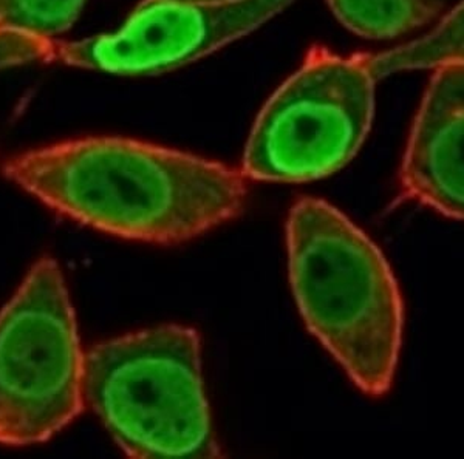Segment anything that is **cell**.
<instances>
[{
	"label": "cell",
	"mask_w": 464,
	"mask_h": 459,
	"mask_svg": "<svg viewBox=\"0 0 464 459\" xmlns=\"http://www.w3.org/2000/svg\"><path fill=\"white\" fill-rule=\"evenodd\" d=\"M376 82L365 54L310 48L256 118L243 153V177L308 183L336 174L369 135Z\"/></svg>",
	"instance_id": "4"
},
{
	"label": "cell",
	"mask_w": 464,
	"mask_h": 459,
	"mask_svg": "<svg viewBox=\"0 0 464 459\" xmlns=\"http://www.w3.org/2000/svg\"><path fill=\"white\" fill-rule=\"evenodd\" d=\"M189 2H198V4H229V2H237V0H189Z\"/></svg>",
	"instance_id": "11"
},
{
	"label": "cell",
	"mask_w": 464,
	"mask_h": 459,
	"mask_svg": "<svg viewBox=\"0 0 464 459\" xmlns=\"http://www.w3.org/2000/svg\"><path fill=\"white\" fill-rule=\"evenodd\" d=\"M85 404L133 458L220 454L192 328L161 325L95 345L85 354Z\"/></svg>",
	"instance_id": "3"
},
{
	"label": "cell",
	"mask_w": 464,
	"mask_h": 459,
	"mask_svg": "<svg viewBox=\"0 0 464 459\" xmlns=\"http://www.w3.org/2000/svg\"><path fill=\"white\" fill-rule=\"evenodd\" d=\"M365 58L378 81L411 70L464 67V0L428 34L389 52L365 54Z\"/></svg>",
	"instance_id": "10"
},
{
	"label": "cell",
	"mask_w": 464,
	"mask_h": 459,
	"mask_svg": "<svg viewBox=\"0 0 464 459\" xmlns=\"http://www.w3.org/2000/svg\"><path fill=\"white\" fill-rule=\"evenodd\" d=\"M343 27L365 39H393L426 27L443 11V0H327Z\"/></svg>",
	"instance_id": "9"
},
{
	"label": "cell",
	"mask_w": 464,
	"mask_h": 459,
	"mask_svg": "<svg viewBox=\"0 0 464 459\" xmlns=\"http://www.w3.org/2000/svg\"><path fill=\"white\" fill-rule=\"evenodd\" d=\"M286 251L310 333L359 390L384 397L400 362L404 303L382 251L343 212L312 196L291 207Z\"/></svg>",
	"instance_id": "2"
},
{
	"label": "cell",
	"mask_w": 464,
	"mask_h": 459,
	"mask_svg": "<svg viewBox=\"0 0 464 459\" xmlns=\"http://www.w3.org/2000/svg\"><path fill=\"white\" fill-rule=\"evenodd\" d=\"M2 172L74 222L146 244H181L242 212L240 170L138 139L92 137L5 159Z\"/></svg>",
	"instance_id": "1"
},
{
	"label": "cell",
	"mask_w": 464,
	"mask_h": 459,
	"mask_svg": "<svg viewBox=\"0 0 464 459\" xmlns=\"http://www.w3.org/2000/svg\"><path fill=\"white\" fill-rule=\"evenodd\" d=\"M89 0H0V69L52 62L53 43L78 21Z\"/></svg>",
	"instance_id": "8"
},
{
	"label": "cell",
	"mask_w": 464,
	"mask_h": 459,
	"mask_svg": "<svg viewBox=\"0 0 464 459\" xmlns=\"http://www.w3.org/2000/svg\"><path fill=\"white\" fill-rule=\"evenodd\" d=\"M402 196L464 222V67L433 70L400 169Z\"/></svg>",
	"instance_id": "7"
},
{
	"label": "cell",
	"mask_w": 464,
	"mask_h": 459,
	"mask_svg": "<svg viewBox=\"0 0 464 459\" xmlns=\"http://www.w3.org/2000/svg\"><path fill=\"white\" fill-rule=\"evenodd\" d=\"M293 2L143 0L115 32L56 41L52 61L116 76L166 73L248 36Z\"/></svg>",
	"instance_id": "6"
},
{
	"label": "cell",
	"mask_w": 464,
	"mask_h": 459,
	"mask_svg": "<svg viewBox=\"0 0 464 459\" xmlns=\"http://www.w3.org/2000/svg\"><path fill=\"white\" fill-rule=\"evenodd\" d=\"M85 354L61 268L43 257L0 310V445L45 443L80 415Z\"/></svg>",
	"instance_id": "5"
}]
</instances>
